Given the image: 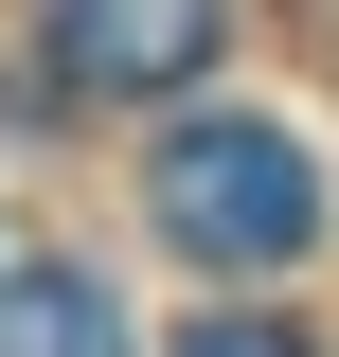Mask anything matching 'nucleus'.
<instances>
[{
	"mask_svg": "<svg viewBox=\"0 0 339 357\" xmlns=\"http://www.w3.org/2000/svg\"><path fill=\"white\" fill-rule=\"evenodd\" d=\"M161 232H179L197 268H286L303 232H322V178H303L286 126L232 107V126H179V143H161Z\"/></svg>",
	"mask_w": 339,
	"mask_h": 357,
	"instance_id": "1",
	"label": "nucleus"
},
{
	"mask_svg": "<svg viewBox=\"0 0 339 357\" xmlns=\"http://www.w3.org/2000/svg\"><path fill=\"white\" fill-rule=\"evenodd\" d=\"M214 54V0H54V72L72 89H179Z\"/></svg>",
	"mask_w": 339,
	"mask_h": 357,
	"instance_id": "2",
	"label": "nucleus"
},
{
	"mask_svg": "<svg viewBox=\"0 0 339 357\" xmlns=\"http://www.w3.org/2000/svg\"><path fill=\"white\" fill-rule=\"evenodd\" d=\"M0 357H126V304L89 268H0Z\"/></svg>",
	"mask_w": 339,
	"mask_h": 357,
	"instance_id": "3",
	"label": "nucleus"
},
{
	"mask_svg": "<svg viewBox=\"0 0 339 357\" xmlns=\"http://www.w3.org/2000/svg\"><path fill=\"white\" fill-rule=\"evenodd\" d=\"M179 357H303V321H197Z\"/></svg>",
	"mask_w": 339,
	"mask_h": 357,
	"instance_id": "4",
	"label": "nucleus"
}]
</instances>
